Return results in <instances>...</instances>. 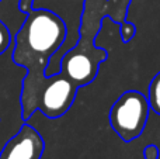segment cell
Listing matches in <instances>:
<instances>
[{"mask_svg": "<svg viewBox=\"0 0 160 159\" xmlns=\"http://www.w3.org/2000/svg\"><path fill=\"white\" fill-rule=\"evenodd\" d=\"M66 39L65 21L49 10H34L27 13L24 24L16 35L13 51L14 64L27 69L21 90L22 120L27 121L35 113L34 103L37 95L48 82L45 69L51 56L61 49Z\"/></svg>", "mask_w": 160, "mask_h": 159, "instance_id": "6da1fadb", "label": "cell"}, {"mask_svg": "<svg viewBox=\"0 0 160 159\" xmlns=\"http://www.w3.org/2000/svg\"><path fill=\"white\" fill-rule=\"evenodd\" d=\"M148 97L138 90L124 92L110 110V123L122 141L129 142L143 132L149 118Z\"/></svg>", "mask_w": 160, "mask_h": 159, "instance_id": "7a4b0ae2", "label": "cell"}, {"mask_svg": "<svg viewBox=\"0 0 160 159\" xmlns=\"http://www.w3.org/2000/svg\"><path fill=\"white\" fill-rule=\"evenodd\" d=\"M79 87L62 72L48 76V82L37 95L34 109L42 111L49 118L66 114L75 101Z\"/></svg>", "mask_w": 160, "mask_h": 159, "instance_id": "3957f363", "label": "cell"}, {"mask_svg": "<svg viewBox=\"0 0 160 159\" xmlns=\"http://www.w3.org/2000/svg\"><path fill=\"white\" fill-rule=\"evenodd\" d=\"M105 51L96 49L87 42L84 47L78 45L61 58V72L66 75L78 87L91 83L98 72V65L107 58Z\"/></svg>", "mask_w": 160, "mask_h": 159, "instance_id": "277c9868", "label": "cell"}, {"mask_svg": "<svg viewBox=\"0 0 160 159\" xmlns=\"http://www.w3.org/2000/svg\"><path fill=\"white\" fill-rule=\"evenodd\" d=\"M44 149L41 134L30 124H24L3 146L0 159H41Z\"/></svg>", "mask_w": 160, "mask_h": 159, "instance_id": "5b68a950", "label": "cell"}, {"mask_svg": "<svg viewBox=\"0 0 160 159\" xmlns=\"http://www.w3.org/2000/svg\"><path fill=\"white\" fill-rule=\"evenodd\" d=\"M148 103L149 107L160 115V72L150 80L149 89H148Z\"/></svg>", "mask_w": 160, "mask_h": 159, "instance_id": "8992f818", "label": "cell"}, {"mask_svg": "<svg viewBox=\"0 0 160 159\" xmlns=\"http://www.w3.org/2000/svg\"><path fill=\"white\" fill-rule=\"evenodd\" d=\"M10 42H11L10 31L6 27L4 23L0 21V55L7 51V48L10 47Z\"/></svg>", "mask_w": 160, "mask_h": 159, "instance_id": "52a82bcc", "label": "cell"}, {"mask_svg": "<svg viewBox=\"0 0 160 159\" xmlns=\"http://www.w3.org/2000/svg\"><path fill=\"white\" fill-rule=\"evenodd\" d=\"M136 33V28L132 23H122L121 25V35H122V39L124 42H129L131 39L133 38Z\"/></svg>", "mask_w": 160, "mask_h": 159, "instance_id": "ba28073f", "label": "cell"}, {"mask_svg": "<svg viewBox=\"0 0 160 159\" xmlns=\"http://www.w3.org/2000/svg\"><path fill=\"white\" fill-rule=\"evenodd\" d=\"M143 155H145V159H158L159 158V149H158V146L153 145V144H149V145L145 148Z\"/></svg>", "mask_w": 160, "mask_h": 159, "instance_id": "9c48e42d", "label": "cell"}, {"mask_svg": "<svg viewBox=\"0 0 160 159\" xmlns=\"http://www.w3.org/2000/svg\"><path fill=\"white\" fill-rule=\"evenodd\" d=\"M32 2H34V0H20V2H18L20 11H22V13L27 14L28 11L32 8Z\"/></svg>", "mask_w": 160, "mask_h": 159, "instance_id": "30bf717a", "label": "cell"}]
</instances>
